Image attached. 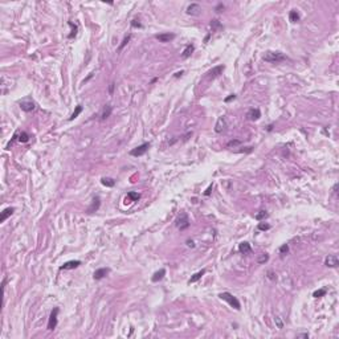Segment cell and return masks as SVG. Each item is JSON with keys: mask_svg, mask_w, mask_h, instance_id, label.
I'll list each match as a JSON object with an SVG mask.
<instances>
[{"mask_svg": "<svg viewBox=\"0 0 339 339\" xmlns=\"http://www.w3.org/2000/svg\"><path fill=\"white\" fill-rule=\"evenodd\" d=\"M102 184L105 187H113L115 184V180L111 178H102Z\"/></svg>", "mask_w": 339, "mask_h": 339, "instance_id": "cell-23", "label": "cell"}, {"mask_svg": "<svg viewBox=\"0 0 339 339\" xmlns=\"http://www.w3.org/2000/svg\"><path fill=\"white\" fill-rule=\"evenodd\" d=\"M81 111H82V106H81V105H78V106H77V107H76V110H74V113L72 114V117L69 118V121H73L74 118H77V117H78V115H80V113H81Z\"/></svg>", "mask_w": 339, "mask_h": 339, "instance_id": "cell-26", "label": "cell"}, {"mask_svg": "<svg viewBox=\"0 0 339 339\" xmlns=\"http://www.w3.org/2000/svg\"><path fill=\"white\" fill-rule=\"evenodd\" d=\"M269 260V254H266V253H264V254H261L258 257V260H257V262L258 264H265L266 261Z\"/></svg>", "mask_w": 339, "mask_h": 339, "instance_id": "cell-30", "label": "cell"}, {"mask_svg": "<svg viewBox=\"0 0 339 339\" xmlns=\"http://www.w3.org/2000/svg\"><path fill=\"white\" fill-rule=\"evenodd\" d=\"M215 9H216V12H222V9H224V5H222V4H219V5H217Z\"/></svg>", "mask_w": 339, "mask_h": 339, "instance_id": "cell-40", "label": "cell"}, {"mask_svg": "<svg viewBox=\"0 0 339 339\" xmlns=\"http://www.w3.org/2000/svg\"><path fill=\"white\" fill-rule=\"evenodd\" d=\"M225 126H226V123H225V119L222 117H220L219 119H217V122H216V126H215V131L216 133H222L224 130H225Z\"/></svg>", "mask_w": 339, "mask_h": 339, "instance_id": "cell-12", "label": "cell"}, {"mask_svg": "<svg viewBox=\"0 0 339 339\" xmlns=\"http://www.w3.org/2000/svg\"><path fill=\"white\" fill-rule=\"evenodd\" d=\"M246 117L249 118L250 121H257L260 117H261V111L258 109H250L246 113Z\"/></svg>", "mask_w": 339, "mask_h": 339, "instance_id": "cell-13", "label": "cell"}, {"mask_svg": "<svg viewBox=\"0 0 339 339\" xmlns=\"http://www.w3.org/2000/svg\"><path fill=\"white\" fill-rule=\"evenodd\" d=\"M60 309L59 307H55L52 310L51 317H49V322H48V330H55L56 326H57V315H59Z\"/></svg>", "mask_w": 339, "mask_h": 339, "instance_id": "cell-4", "label": "cell"}, {"mask_svg": "<svg viewBox=\"0 0 339 339\" xmlns=\"http://www.w3.org/2000/svg\"><path fill=\"white\" fill-rule=\"evenodd\" d=\"M193 51H195V47H193L192 44L187 45L186 49H184V52H183V55H182V59L186 60V59H188V57H191V55L193 53Z\"/></svg>", "mask_w": 339, "mask_h": 339, "instance_id": "cell-16", "label": "cell"}, {"mask_svg": "<svg viewBox=\"0 0 339 339\" xmlns=\"http://www.w3.org/2000/svg\"><path fill=\"white\" fill-rule=\"evenodd\" d=\"M240 141L238 139H236V141H230V142L226 143V147H232V146H237V145H240Z\"/></svg>", "mask_w": 339, "mask_h": 339, "instance_id": "cell-35", "label": "cell"}, {"mask_svg": "<svg viewBox=\"0 0 339 339\" xmlns=\"http://www.w3.org/2000/svg\"><path fill=\"white\" fill-rule=\"evenodd\" d=\"M238 250H240L241 253L246 254V253H250L252 252V246L249 242H241V244L238 245Z\"/></svg>", "mask_w": 339, "mask_h": 339, "instance_id": "cell-17", "label": "cell"}, {"mask_svg": "<svg viewBox=\"0 0 339 339\" xmlns=\"http://www.w3.org/2000/svg\"><path fill=\"white\" fill-rule=\"evenodd\" d=\"M289 20L292 23H297L299 20V15L295 11H290V13H289Z\"/></svg>", "mask_w": 339, "mask_h": 339, "instance_id": "cell-25", "label": "cell"}, {"mask_svg": "<svg viewBox=\"0 0 339 339\" xmlns=\"http://www.w3.org/2000/svg\"><path fill=\"white\" fill-rule=\"evenodd\" d=\"M176 226H178L179 230H186L188 226H190V220H188V216L187 213H180V216L176 220Z\"/></svg>", "mask_w": 339, "mask_h": 339, "instance_id": "cell-3", "label": "cell"}, {"mask_svg": "<svg viewBox=\"0 0 339 339\" xmlns=\"http://www.w3.org/2000/svg\"><path fill=\"white\" fill-rule=\"evenodd\" d=\"M149 147H150V143H143L141 146L135 147L134 150H131V151H130V155H133V157H142L143 154H146Z\"/></svg>", "mask_w": 339, "mask_h": 339, "instance_id": "cell-5", "label": "cell"}, {"mask_svg": "<svg viewBox=\"0 0 339 339\" xmlns=\"http://www.w3.org/2000/svg\"><path fill=\"white\" fill-rule=\"evenodd\" d=\"M234 98H236V95H234V94H230L229 97H226V98L224 99V101H225V102H230V101H233Z\"/></svg>", "mask_w": 339, "mask_h": 339, "instance_id": "cell-38", "label": "cell"}, {"mask_svg": "<svg viewBox=\"0 0 339 339\" xmlns=\"http://www.w3.org/2000/svg\"><path fill=\"white\" fill-rule=\"evenodd\" d=\"M200 11H201V7L196 3H192L190 7L187 8V13H188V15H192V16L200 15Z\"/></svg>", "mask_w": 339, "mask_h": 339, "instance_id": "cell-9", "label": "cell"}, {"mask_svg": "<svg viewBox=\"0 0 339 339\" xmlns=\"http://www.w3.org/2000/svg\"><path fill=\"white\" fill-rule=\"evenodd\" d=\"M99 205H101V200H99V197H94L93 199V203H91V205L88 208V213H93V212H95L97 209L99 208Z\"/></svg>", "mask_w": 339, "mask_h": 339, "instance_id": "cell-15", "label": "cell"}, {"mask_svg": "<svg viewBox=\"0 0 339 339\" xmlns=\"http://www.w3.org/2000/svg\"><path fill=\"white\" fill-rule=\"evenodd\" d=\"M268 277H269V280H276V276H274V273L272 272V270L268 272Z\"/></svg>", "mask_w": 339, "mask_h": 339, "instance_id": "cell-39", "label": "cell"}, {"mask_svg": "<svg viewBox=\"0 0 339 339\" xmlns=\"http://www.w3.org/2000/svg\"><path fill=\"white\" fill-rule=\"evenodd\" d=\"M130 39H131V35H127V36H125V39H123V41H122V44L119 45V51H122L125 48V45L127 44L129 41H130Z\"/></svg>", "mask_w": 339, "mask_h": 339, "instance_id": "cell-31", "label": "cell"}, {"mask_svg": "<svg viewBox=\"0 0 339 339\" xmlns=\"http://www.w3.org/2000/svg\"><path fill=\"white\" fill-rule=\"evenodd\" d=\"M109 91H110V94H113V91H114V84H111V85H110V89H109Z\"/></svg>", "mask_w": 339, "mask_h": 339, "instance_id": "cell-44", "label": "cell"}, {"mask_svg": "<svg viewBox=\"0 0 339 339\" xmlns=\"http://www.w3.org/2000/svg\"><path fill=\"white\" fill-rule=\"evenodd\" d=\"M13 211H15V208H7V209H4L3 213H1V217H0V221H5V220L13 213Z\"/></svg>", "mask_w": 339, "mask_h": 339, "instance_id": "cell-20", "label": "cell"}, {"mask_svg": "<svg viewBox=\"0 0 339 339\" xmlns=\"http://www.w3.org/2000/svg\"><path fill=\"white\" fill-rule=\"evenodd\" d=\"M204 274H205V270H204V269H203V270H200V272H197V273H195V274H193V276H192V277L190 278V281H188V284H193V282H196V281H199L201 277H203V276H204Z\"/></svg>", "mask_w": 339, "mask_h": 339, "instance_id": "cell-19", "label": "cell"}, {"mask_svg": "<svg viewBox=\"0 0 339 339\" xmlns=\"http://www.w3.org/2000/svg\"><path fill=\"white\" fill-rule=\"evenodd\" d=\"M131 27H134V28H142L143 25L141 24V23H139V20H137V19H135V20H133V21H131Z\"/></svg>", "mask_w": 339, "mask_h": 339, "instance_id": "cell-34", "label": "cell"}, {"mask_svg": "<svg viewBox=\"0 0 339 339\" xmlns=\"http://www.w3.org/2000/svg\"><path fill=\"white\" fill-rule=\"evenodd\" d=\"M110 273V269L109 268H101V269H97L94 272V280H101V278H103L105 276H107V274Z\"/></svg>", "mask_w": 339, "mask_h": 339, "instance_id": "cell-10", "label": "cell"}, {"mask_svg": "<svg viewBox=\"0 0 339 339\" xmlns=\"http://www.w3.org/2000/svg\"><path fill=\"white\" fill-rule=\"evenodd\" d=\"M182 74H183V72H178V73L175 74V77H176V78H178V77H180V76H182Z\"/></svg>", "mask_w": 339, "mask_h": 339, "instance_id": "cell-45", "label": "cell"}, {"mask_svg": "<svg viewBox=\"0 0 339 339\" xmlns=\"http://www.w3.org/2000/svg\"><path fill=\"white\" fill-rule=\"evenodd\" d=\"M155 39L159 40L161 43H170L175 39V35L174 33H161V35H157Z\"/></svg>", "mask_w": 339, "mask_h": 339, "instance_id": "cell-8", "label": "cell"}, {"mask_svg": "<svg viewBox=\"0 0 339 339\" xmlns=\"http://www.w3.org/2000/svg\"><path fill=\"white\" fill-rule=\"evenodd\" d=\"M221 299H224V301H226V302L229 303L232 307H234L236 310H240V302H238V299L236 298V297H233V295L230 294V293H221V294L219 295Z\"/></svg>", "mask_w": 339, "mask_h": 339, "instance_id": "cell-2", "label": "cell"}, {"mask_svg": "<svg viewBox=\"0 0 339 339\" xmlns=\"http://www.w3.org/2000/svg\"><path fill=\"white\" fill-rule=\"evenodd\" d=\"M224 69H225V66H224V65L215 66L213 69H211V70H209V72L207 73V74H208L207 77H208V78H215V77H219L220 74L222 73V70H224Z\"/></svg>", "mask_w": 339, "mask_h": 339, "instance_id": "cell-7", "label": "cell"}, {"mask_svg": "<svg viewBox=\"0 0 339 339\" xmlns=\"http://www.w3.org/2000/svg\"><path fill=\"white\" fill-rule=\"evenodd\" d=\"M187 245H188L190 248H193V246H195V242H193L192 240H187Z\"/></svg>", "mask_w": 339, "mask_h": 339, "instance_id": "cell-41", "label": "cell"}, {"mask_svg": "<svg viewBox=\"0 0 339 339\" xmlns=\"http://www.w3.org/2000/svg\"><path fill=\"white\" fill-rule=\"evenodd\" d=\"M211 27H212V29H213V31H216V29H221V28H222L221 24H220V21L217 20V19L212 20V21H211Z\"/></svg>", "mask_w": 339, "mask_h": 339, "instance_id": "cell-27", "label": "cell"}, {"mask_svg": "<svg viewBox=\"0 0 339 339\" xmlns=\"http://www.w3.org/2000/svg\"><path fill=\"white\" fill-rule=\"evenodd\" d=\"M19 142H21V143H25V142H28L29 141V135L27 134L25 131H21L20 134H19Z\"/></svg>", "mask_w": 339, "mask_h": 339, "instance_id": "cell-24", "label": "cell"}, {"mask_svg": "<svg viewBox=\"0 0 339 339\" xmlns=\"http://www.w3.org/2000/svg\"><path fill=\"white\" fill-rule=\"evenodd\" d=\"M324 265L328 266V268H336V266L339 265V260L338 257H336L335 254H330L326 257V260H324Z\"/></svg>", "mask_w": 339, "mask_h": 339, "instance_id": "cell-6", "label": "cell"}, {"mask_svg": "<svg viewBox=\"0 0 339 339\" xmlns=\"http://www.w3.org/2000/svg\"><path fill=\"white\" fill-rule=\"evenodd\" d=\"M20 107H21L23 111L29 113V111H33V110H35V103L31 102V101H24V102L20 103Z\"/></svg>", "mask_w": 339, "mask_h": 339, "instance_id": "cell-14", "label": "cell"}, {"mask_svg": "<svg viewBox=\"0 0 339 339\" xmlns=\"http://www.w3.org/2000/svg\"><path fill=\"white\" fill-rule=\"evenodd\" d=\"M69 25L72 27V28H73V31H72V33H70V35H69V39H73V37L77 35V25H74V24H73V23H72V21H69Z\"/></svg>", "mask_w": 339, "mask_h": 339, "instance_id": "cell-32", "label": "cell"}, {"mask_svg": "<svg viewBox=\"0 0 339 339\" xmlns=\"http://www.w3.org/2000/svg\"><path fill=\"white\" fill-rule=\"evenodd\" d=\"M81 265V261H68V262H65L64 265L60 266V269L61 270H68V269H76L77 266Z\"/></svg>", "mask_w": 339, "mask_h": 339, "instance_id": "cell-11", "label": "cell"}, {"mask_svg": "<svg viewBox=\"0 0 339 339\" xmlns=\"http://www.w3.org/2000/svg\"><path fill=\"white\" fill-rule=\"evenodd\" d=\"M111 111H113V107L110 105H106L105 106V109H103V111H102V119H106V118H109L110 117V114H111Z\"/></svg>", "mask_w": 339, "mask_h": 339, "instance_id": "cell-21", "label": "cell"}, {"mask_svg": "<svg viewBox=\"0 0 339 339\" xmlns=\"http://www.w3.org/2000/svg\"><path fill=\"white\" fill-rule=\"evenodd\" d=\"M257 228H258L260 230H268V229H270V225L269 224H266V222H260Z\"/></svg>", "mask_w": 339, "mask_h": 339, "instance_id": "cell-33", "label": "cell"}, {"mask_svg": "<svg viewBox=\"0 0 339 339\" xmlns=\"http://www.w3.org/2000/svg\"><path fill=\"white\" fill-rule=\"evenodd\" d=\"M211 191H212V184H211V186H209V187H208V188H207V191H205V192H204V195H205V196H208V195L211 193Z\"/></svg>", "mask_w": 339, "mask_h": 339, "instance_id": "cell-42", "label": "cell"}, {"mask_svg": "<svg viewBox=\"0 0 339 339\" xmlns=\"http://www.w3.org/2000/svg\"><path fill=\"white\" fill-rule=\"evenodd\" d=\"M127 197L131 201H137L139 197H141V195H139V193H137V192H129L127 193Z\"/></svg>", "mask_w": 339, "mask_h": 339, "instance_id": "cell-29", "label": "cell"}, {"mask_svg": "<svg viewBox=\"0 0 339 339\" xmlns=\"http://www.w3.org/2000/svg\"><path fill=\"white\" fill-rule=\"evenodd\" d=\"M324 294H326V289H319V290H315V292H314L313 297L314 298H321Z\"/></svg>", "mask_w": 339, "mask_h": 339, "instance_id": "cell-28", "label": "cell"}, {"mask_svg": "<svg viewBox=\"0 0 339 339\" xmlns=\"http://www.w3.org/2000/svg\"><path fill=\"white\" fill-rule=\"evenodd\" d=\"M288 250H289L288 244H284V245H282V246L280 248V253H282V254H284V253H288Z\"/></svg>", "mask_w": 339, "mask_h": 339, "instance_id": "cell-36", "label": "cell"}, {"mask_svg": "<svg viewBox=\"0 0 339 339\" xmlns=\"http://www.w3.org/2000/svg\"><path fill=\"white\" fill-rule=\"evenodd\" d=\"M276 323H277L278 328H282V327H284V323H282V321H281V318H280V317L276 318Z\"/></svg>", "mask_w": 339, "mask_h": 339, "instance_id": "cell-37", "label": "cell"}, {"mask_svg": "<svg viewBox=\"0 0 339 339\" xmlns=\"http://www.w3.org/2000/svg\"><path fill=\"white\" fill-rule=\"evenodd\" d=\"M262 59L266 62H281L286 60V56L281 52H266Z\"/></svg>", "mask_w": 339, "mask_h": 339, "instance_id": "cell-1", "label": "cell"}, {"mask_svg": "<svg viewBox=\"0 0 339 339\" xmlns=\"http://www.w3.org/2000/svg\"><path fill=\"white\" fill-rule=\"evenodd\" d=\"M298 338H309V334H298Z\"/></svg>", "mask_w": 339, "mask_h": 339, "instance_id": "cell-43", "label": "cell"}, {"mask_svg": "<svg viewBox=\"0 0 339 339\" xmlns=\"http://www.w3.org/2000/svg\"><path fill=\"white\" fill-rule=\"evenodd\" d=\"M268 216H269V213H268V212L261 211V212H258V213H256L254 219L257 220V221H261V220H265L266 217H268Z\"/></svg>", "mask_w": 339, "mask_h": 339, "instance_id": "cell-22", "label": "cell"}, {"mask_svg": "<svg viewBox=\"0 0 339 339\" xmlns=\"http://www.w3.org/2000/svg\"><path fill=\"white\" fill-rule=\"evenodd\" d=\"M164 276H166V269H161L159 272H157V273L154 274L151 280H153V282H159V281H161L162 278L164 277Z\"/></svg>", "mask_w": 339, "mask_h": 339, "instance_id": "cell-18", "label": "cell"}, {"mask_svg": "<svg viewBox=\"0 0 339 339\" xmlns=\"http://www.w3.org/2000/svg\"><path fill=\"white\" fill-rule=\"evenodd\" d=\"M336 188H338V184H335V186H334V188H332V190H334V193H336Z\"/></svg>", "mask_w": 339, "mask_h": 339, "instance_id": "cell-46", "label": "cell"}]
</instances>
